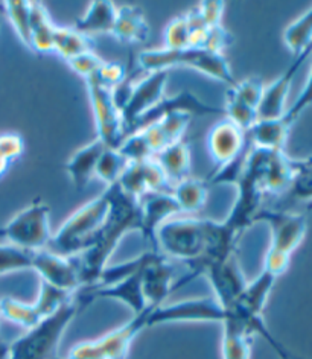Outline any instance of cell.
I'll return each instance as SVG.
<instances>
[{"label":"cell","instance_id":"1","mask_svg":"<svg viewBox=\"0 0 312 359\" xmlns=\"http://www.w3.org/2000/svg\"><path fill=\"white\" fill-rule=\"evenodd\" d=\"M109 200V215L92 247L75 256L83 288L93 286L109 266L111 256L125 235L140 231V200L133 198L116 183L104 191Z\"/></svg>","mask_w":312,"mask_h":359},{"label":"cell","instance_id":"2","mask_svg":"<svg viewBox=\"0 0 312 359\" xmlns=\"http://www.w3.org/2000/svg\"><path fill=\"white\" fill-rule=\"evenodd\" d=\"M93 299L87 288L78 290L72 299L10 343V359H57L61 341L78 313L90 306Z\"/></svg>","mask_w":312,"mask_h":359},{"label":"cell","instance_id":"3","mask_svg":"<svg viewBox=\"0 0 312 359\" xmlns=\"http://www.w3.org/2000/svg\"><path fill=\"white\" fill-rule=\"evenodd\" d=\"M137 65L148 74L163 70L169 72V69L174 67H184L217 79L219 83H224L227 87H231L236 83V78L224 53L203 49L160 48L142 50L137 57Z\"/></svg>","mask_w":312,"mask_h":359},{"label":"cell","instance_id":"4","mask_svg":"<svg viewBox=\"0 0 312 359\" xmlns=\"http://www.w3.org/2000/svg\"><path fill=\"white\" fill-rule=\"evenodd\" d=\"M107 215H109V200L102 192L78 208L55 233H52L46 250L66 257H75L84 253L92 247L97 233L101 231Z\"/></svg>","mask_w":312,"mask_h":359},{"label":"cell","instance_id":"5","mask_svg":"<svg viewBox=\"0 0 312 359\" xmlns=\"http://www.w3.org/2000/svg\"><path fill=\"white\" fill-rule=\"evenodd\" d=\"M157 253L168 260H178L189 269L203 259L206 250V219L172 218L154 235Z\"/></svg>","mask_w":312,"mask_h":359},{"label":"cell","instance_id":"6","mask_svg":"<svg viewBox=\"0 0 312 359\" xmlns=\"http://www.w3.org/2000/svg\"><path fill=\"white\" fill-rule=\"evenodd\" d=\"M169 72H153L135 84H123L113 90L114 101L119 105L127 134L136 131L148 113L166 97Z\"/></svg>","mask_w":312,"mask_h":359},{"label":"cell","instance_id":"7","mask_svg":"<svg viewBox=\"0 0 312 359\" xmlns=\"http://www.w3.org/2000/svg\"><path fill=\"white\" fill-rule=\"evenodd\" d=\"M0 239L28 251L46 250L52 239L50 208L37 198L0 227Z\"/></svg>","mask_w":312,"mask_h":359},{"label":"cell","instance_id":"8","mask_svg":"<svg viewBox=\"0 0 312 359\" xmlns=\"http://www.w3.org/2000/svg\"><path fill=\"white\" fill-rule=\"evenodd\" d=\"M149 312L137 313L122 326L107 332L102 337L79 341L69 350L65 359H127L131 346L140 332L148 329Z\"/></svg>","mask_w":312,"mask_h":359},{"label":"cell","instance_id":"9","mask_svg":"<svg viewBox=\"0 0 312 359\" xmlns=\"http://www.w3.org/2000/svg\"><path fill=\"white\" fill-rule=\"evenodd\" d=\"M97 137L107 148H118L127 136L122 111L114 101L113 88L101 84L95 78L86 79Z\"/></svg>","mask_w":312,"mask_h":359},{"label":"cell","instance_id":"10","mask_svg":"<svg viewBox=\"0 0 312 359\" xmlns=\"http://www.w3.org/2000/svg\"><path fill=\"white\" fill-rule=\"evenodd\" d=\"M227 318L226 309L213 297L187 299L174 303H163L149 312L148 327H157L174 323H218Z\"/></svg>","mask_w":312,"mask_h":359},{"label":"cell","instance_id":"11","mask_svg":"<svg viewBox=\"0 0 312 359\" xmlns=\"http://www.w3.org/2000/svg\"><path fill=\"white\" fill-rule=\"evenodd\" d=\"M256 222H265L270 227L269 251L288 257L300 247L308 231L305 215L290 210L262 209L257 213Z\"/></svg>","mask_w":312,"mask_h":359},{"label":"cell","instance_id":"12","mask_svg":"<svg viewBox=\"0 0 312 359\" xmlns=\"http://www.w3.org/2000/svg\"><path fill=\"white\" fill-rule=\"evenodd\" d=\"M250 148L252 142L248 133L240 130L227 118L213 125L208 134V151L219 169L244 158Z\"/></svg>","mask_w":312,"mask_h":359},{"label":"cell","instance_id":"13","mask_svg":"<svg viewBox=\"0 0 312 359\" xmlns=\"http://www.w3.org/2000/svg\"><path fill=\"white\" fill-rule=\"evenodd\" d=\"M201 276L206 277L210 283L213 291L212 297L226 309V312L238 302L247 286V279L236 255L208 265L203 269Z\"/></svg>","mask_w":312,"mask_h":359},{"label":"cell","instance_id":"14","mask_svg":"<svg viewBox=\"0 0 312 359\" xmlns=\"http://www.w3.org/2000/svg\"><path fill=\"white\" fill-rule=\"evenodd\" d=\"M32 271L39 274L41 282L61 291L76 292L83 288L75 257L60 256L49 250L35 251Z\"/></svg>","mask_w":312,"mask_h":359},{"label":"cell","instance_id":"15","mask_svg":"<svg viewBox=\"0 0 312 359\" xmlns=\"http://www.w3.org/2000/svg\"><path fill=\"white\" fill-rule=\"evenodd\" d=\"M118 184L123 192L136 200L156 192H171V186L154 158L128 163Z\"/></svg>","mask_w":312,"mask_h":359},{"label":"cell","instance_id":"16","mask_svg":"<svg viewBox=\"0 0 312 359\" xmlns=\"http://www.w3.org/2000/svg\"><path fill=\"white\" fill-rule=\"evenodd\" d=\"M171 260L165 259L157 251H151L142 271V291L148 309H156L166 303L168 295L177 290Z\"/></svg>","mask_w":312,"mask_h":359},{"label":"cell","instance_id":"17","mask_svg":"<svg viewBox=\"0 0 312 359\" xmlns=\"http://www.w3.org/2000/svg\"><path fill=\"white\" fill-rule=\"evenodd\" d=\"M149 253L151 251L145 253L144 262H142V265L137 269H135V271L127 276H123L122 279L105 286H87V291L90 294L93 302L101 299L119 302L135 312V316L145 311H151L147 308L144 291H142V271H144V266L149 257Z\"/></svg>","mask_w":312,"mask_h":359},{"label":"cell","instance_id":"18","mask_svg":"<svg viewBox=\"0 0 312 359\" xmlns=\"http://www.w3.org/2000/svg\"><path fill=\"white\" fill-rule=\"evenodd\" d=\"M312 49L303 52L301 55L294 57V61L291 66L283 72V74L274 79L271 84L265 86V92L262 96V101L259 104V109H257V114H259V119H280L287 113L288 107V96L290 90L292 86V81L299 74L300 67L303 62L306 61Z\"/></svg>","mask_w":312,"mask_h":359},{"label":"cell","instance_id":"19","mask_svg":"<svg viewBox=\"0 0 312 359\" xmlns=\"http://www.w3.org/2000/svg\"><path fill=\"white\" fill-rule=\"evenodd\" d=\"M255 151L259 161L261 183L265 195L287 194L294 175L292 158H290L285 151H271L256 147Z\"/></svg>","mask_w":312,"mask_h":359},{"label":"cell","instance_id":"20","mask_svg":"<svg viewBox=\"0 0 312 359\" xmlns=\"http://www.w3.org/2000/svg\"><path fill=\"white\" fill-rule=\"evenodd\" d=\"M180 208L171 192H156L140 198V231L147 241H154L156 231L172 219Z\"/></svg>","mask_w":312,"mask_h":359},{"label":"cell","instance_id":"21","mask_svg":"<svg viewBox=\"0 0 312 359\" xmlns=\"http://www.w3.org/2000/svg\"><path fill=\"white\" fill-rule=\"evenodd\" d=\"M105 148L107 147L100 139H95L87 143L86 147L75 151L74 156L67 160L66 174L78 192H83L92 183L97 160H100Z\"/></svg>","mask_w":312,"mask_h":359},{"label":"cell","instance_id":"22","mask_svg":"<svg viewBox=\"0 0 312 359\" xmlns=\"http://www.w3.org/2000/svg\"><path fill=\"white\" fill-rule=\"evenodd\" d=\"M154 160L162 168L168 183L171 186V191L175 184L183 182L187 177H191V147L186 139H182L172 143V145L166 147L158 154H156Z\"/></svg>","mask_w":312,"mask_h":359},{"label":"cell","instance_id":"23","mask_svg":"<svg viewBox=\"0 0 312 359\" xmlns=\"http://www.w3.org/2000/svg\"><path fill=\"white\" fill-rule=\"evenodd\" d=\"M111 35L123 44H139L147 41L149 37V25L144 11L139 6L133 5L118 6Z\"/></svg>","mask_w":312,"mask_h":359},{"label":"cell","instance_id":"24","mask_svg":"<svg viewBox=\"0 0 312 359\" xmlns=\"http://www.w3.org/2000/svg\"><path fill=\"white\" fill-rule=\"evenodd\" d=\"M118 14V6L110 0H95L88 5L83 17L75 22V29L84 35L111 34Z\"/></svg>","mask_w":312,"mask_h":359},{"label":"cell","instance_id":"25","mask_svg":"<svg viewBox=\"0 0 312 359\" xmlns=\"http://www.w3.org/2000/svg\"><path fill=\"white\" fill-rule=\"evenodd\" d=\"M290 125L283 118L280 119H257L253 128L248 131L252 145L256 148L285 151V145L290 136Z\"/></svg>","mask_w":312,"mask_h":359},{"label":"cell","instance_id":"26","mask_svg":"<svg viewBox=\"0 0 312 359\" xmlns=\"http://www.w3.org/2000/svg\"><path fill=\"white\" fill-rule=\"evenodd\" d=\"M221 326V359H252L253 335L245 326L230 317H227Z\"/></svg>","mask_w":312,"mask_h":359},{"label":"cell","instance_id":"27","mask_svg":"<svg viewBox=\"0 0 312 359\" xmlns=\"http://www.w3.org/2000/svg\"><path fill=\"white\" fill-rule=\"evenodd\" d=\"M57 25L50 20L49 13L41 2L31 6V52L50 53L53 49V34Z\"/></svg>","mask_w":312,"mask_h":359},{"label":"cell","instance_id":"28","mask_svg":"<svg viewBox=\"0 0 312 359\" xmlns=\"http://www.w3.org/2000/svg\"><path fill=\"white\" fill-rule=\"evenodd\" d=\"M209 183L204 180L187 177L183 182L172 187V196L175 198L180 212L195 213L200 212L209 198Z\"/></svg>","mask_w":312,"mask_h":359},{"label":"cell","instance_id":"29","mask_svg":"<svg viewBox=\"0 0 312 359\" xmlns=\"http://www.w3.org/2000/svg\"><path fill=\"white\" fill-rule=\"evenodd\" d=\"M93 50L95 44L92 37H88V35L81 34L75 28H66V26H57L55 28L52 52H55L65 61Z\"/></svg>","mask_w":312,"mask_h":359},{"label":"cell","instance_id":"30","mask_svg":"<svg viewBox=\"0 0 312 359\" xmlns=\"http://www.w3.org/2000/svg\"><path fill=\"white\" fill-rule=\"evenodd\" d=\"M283 43L294 57L312 49V8L287 26Z\"/></svg>","mask_w":312,"mask_h":359},{"label":"cell","instance_id":"31","mask_svg":"<svg viewBox=\"0 0 312 359\" xmlns=\"http://www.w3.org/2000/svg\"><path fill=\"white\" fill-rule=\"evenodd\" d=\"M0 313H2V320L10 321L25 330L34 327L43 320L34 303H26L14 297L0 299Z\"/></svg>","mask_w":312,"mask_h":359},{"label":"cell","instance_id":"32","mask_svg":"<svg viewBox=\"0 0 312 359\" xmlns=\"http://www.w3.org/2000/svg\"><path fill=\"white\" fill-rule=\"evenodd\" d=\"M31 6L29 0H6L2 4V10L14 32L28 49L31 48Z\"/></svg>","mask_w":312,"mask_h":359},{"label":"cell","instance_id":"33","mask_svg":"<svg viewBox=\"0 0 312 359\" xmlns=\"http://www.w3.org/2000/svg\"><path fill=\"white\" fill-rule=\"evenodd\" d=\"M292 166L294 175L287 194L294 201L306 203V205L312 204V157L303 160L292 158Z\"/></svg>","mask_w":312,"mask_h":359},{"label":"cell","instance_id":"34","mask_svg":"<svg viewBox=\"0 0 312 359\" xmlns=\"http://www.w3.org/2000/svg\"><path fill=\"white\" fill-rule=\"evenodd\" d=\"M35 251L23 250L8 242H0V277L20 271H32Z\"/></svg>","mask_w":312,"mask_h":359},{"label":"cell","instance_id":"35","mask_svg":"<svg viewBox=\"0 0 312 359\" xmlns=\"http://www.w3.org/2000/svg\"><path fill=\"white\" fill-rule=\"evenodd\" d=\"M128 161L116 148H105L96 165L95 178L101 180L107 186H113L119 182Z\"/></svg>","mask_w":312,"mask_h":359},{"label":"cell","instance_id":"36","mask_svg":"<svg viewBox=\"0 0 312 359\" xmlns=\"http://www.w3.org/2000/svg\"><path fill=\"white\" fill-rule=\"evenodd\" d=\"M222 109H224L226 118L235 125H238V127L245 133L252 130L253 125L259 119V114H257V110L255 107L239 101L238 97L230 95L229 92L226 95V107H222Z\"/></svg>","mask_w":312,"mask_h":359},{"label":"cell","instance_id":"37","mask_svg":"<svg viewBox=\"0 0 312 359\" xmlns=\"http://www.w3.org/2000/svg\"><path fill=\"white\" fill-rule=\"evenodd\" d=\"M227 92L257 110L265 92V83L259 76H247L240 81L236 79V83L229 87Z\"/></svg>","mask_w":312,"mask_h":359},{"label":"cell","instance_id":"38","mask_svg":"<svg viewBox=\"0 0 312 359\" xmlns=\"http://www.w3.org/2000/svg\"><path fill=\"white\" fill-rule=\"evenodd\" d=\"M192 35V26L187 13L177 15L168 23L165 29V46L168 49H186L189 48Z\"/></svg>","mask_w":312,"mask_h":359},{"label":"cell","instance_id":"39","mask_svg":"<svg viewBox=\"0 0 312 359\" xmlns=\"http://www.w3.org/2000/svg\"><path fill=\"white\" fill-rule=\"evenodd\" d=\"M25 143L22 136L14 133L0 134V178L10 169L13 161L23 154Z\"/></svg>","mask_w":312,"mask_h":359},{"label":"cell","instance_id":"40","mask_svg":"<svg viewBox=\"0 0 312 359\" xmlns=\"http://www.w3.org/2000/svg\"><path fill=\"white\" fill-rule=\"evenodd\" d=\"M66 62H67V66L72 69L76 75L84 78V81H86V79L92 78L93 75L97 74V70L102 67L105 60H102L93 50V52L83 53V55H78V57L69 60Z\"/></svg>","mask_w":312,"mask_h":359},{"label":"cell","instance_id":"41","mask_svg":"<svg viewBox=\"0 0 312 359\" xmlns=\"http://www.w3.org/2000/svg\"><path fill=\"white\" fill-rule=\"evenodd\" d=\"M92 78H95L96 81H100L101 84L110 87V88H116L119 87L121 84H123L127 81V69H125L123 65L116 61H105L102 67L97 70V74L93 75Z\"/></svg>","mask_w":312,"mask_h":359},{"label":"cell","instance_id":"42","mask_svg":"<svg viewBox=\"0 0 312 359\" xmlns=\"http://www.w3.org/2000/svg\"><path fill=\"white\" fill-rule=\"evenodd\" d=\"M311 105H312V66H311L308 79H306L305 86H303L300 95L297 96V100L294 101V104L287 110V113H285L283 119L287 121L290 125H292L294 122L299 119V116L305 110H308Z\"/></svg>","mask_w":312,"mask_h":359},{"label":"cell","instance_id":"43","mask_svg":"<svg viewBox=\"0 0 312 359\" xmlns=\"http://www.w3.org/2000/svg\"><path fill=\"white\" fill-rule=\"evenodd\" d=\"M197 11L201 15V19L204 20L208 26H217L221 25L222 20V14H224L226 10V4L224 2H217V0H208V2H200L197 6Z\"/></svg>","mask_w":312,"mask_h":359},{"label":"cell","instance_id":"44","mask_svg":"<svg viewBox=\"0 0 312 359\" xmlns=\"http://www.w3.org/2000/svg\"><path fill=\"white\" fill-rule=\"evenodd\" d=\"M273 350H274L276 353L279 355L280 359H305V358H301V356L294 355L292 352H290L288 348H285L280 343H276V344L273 346Z\"/></svg>","mask_w":312,"mask_h":359},{"label":"cell","instance_id":"45","mask_svg":"<svg viewBox=\"0 0 312 359\" xmlns=\"http://www.w3.org/2000/svg\"><path fill=\"white\" fill-rule=\"evenodd\" d=\"M0 359H10V343L0 339Z\"/></svg>","mask_w":312,"mask_h":359},{"label":"cell","instance_id":"46","mask_svg":"<svg viewBox=\"0 0 312 359\" xmlns=\"http://www.w3.org/2000/svg\"><path fill=\"white\" fill-rule=\"evenodd\" d=\"M306 210H312V204H308V205H306Z\"/></svg>","mask_w":312,"mask_h":359},{"label":"cell","instance_id":"47","mask_svg":"<svg viewBox=\"0 0 312 359\" xmlns=\"http://www.w3.org/2000/svg\"><path fill=\"white\" fill-rule=\"evenodd\" d=\"M0 25H2V13H0Z\"/></svg>","mask_w":312,"mask_h":359},{"label":"cell","instance_id":"48","mask_svg":"<svg viewBox=\"0 0 312 359\" xmlns=\"http://www.w3.org/2000/svg\"><path fill=\"white\" fill-rule=\"evenodd\" d=\"M0 323H2V313H0Z\"/></svg>","mask_w":312,"mask_h":359},{"label":"cell","instance_id":"49","mask_svg":"<svg viewBox=\"0 0 312 359\" xmlns=\"http://www.w3.org/2000/svg\"><path fill=\"white\" fill-rule=\"evenodd\" d=\"M57 359H58V358H57ZM62 359H65V358H62Z\"/></svg>","mask_w":312,"mask_h":359}]
</instances>
